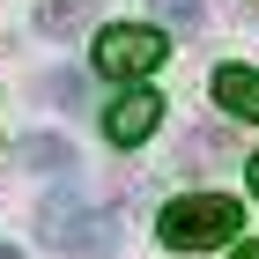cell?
Segmentation results:
<instances>
[{"mask_svg":"<svg viewBox=\"0 0 259 259\" xmlns=\"http://www.w3.org/2000/svg\"><path fill=\"white\" fill-rule=\"evenodd\" d=\"M163 126V97L156 89H134V97H119L111 111H104V134L119 141V148H134V141H148Z\"/></svg>","mask_w":259,"mask_h":259,"instance_id":"277c9868","label":"cell"},{"mask_svg":"<svg viewBox=\"0 0 259 259\" xmlns=\"http://www.w3.org/2000/svg\"><path fill=\"white\" fill-rule=\"evenodd\" d=\"M252 193H259V156H252Z\"/></svg>","mask_w":259,"mask_h":259,"instance_id":"7c38bea8","label":"cell"},{"mask_svg":"<svg viewBox=\"0 0 259 259\" xmlns=\"http://www.w3.org/2000/svg\"><path fill=\"white\" fill-rule=\"evenodd\" d=\"M215 104L259 126V74H252V67H215Z\"/></svg>","mask_w":259,"mask_h":259,"instance_id":"5b68a950","label":"cell"},{"mask_svg":"<svg viewBox=\"0 0 259 259\" xmlns=\"http://www.w3.org/2000/svg\"><path fill=\"white\" fill-rule=\"evenodd\" d=\"M0 259H22V252H15V244H0Z\"/></svg>","mask_w":259,"mask_h":259,"instance_id":"8fae6325","label":"cell"},{"mask_svg":"<svg viewBox=\"0 0 259 259\" xmlns=\"http://www.w3.org/2000/svg\"><path fill=\"white\" fill-rule=\"evenodd\" d=\"M230 259H259V244H244V237H237V252H230Z\"/></svg>","mask_w":259,"mask_h":259,"instance_id":"30bf717a","label":"cell"},{"mask_svg":"<svg viewBox=\"0 0 259 259\" xmlns=\"http://www.w3.org/2000/svg\"><path fill=\"white\" fill-rule=\"evenodd\" d=\"M163 52H170V37H163L156 22H111V30H97V67L119 74V81L163 67Z\"/></svg>","mask_w":259,"mask_h":259,"instance_id":"3957f363","label":"cell"},{"mask_svg":"<svg viewBox=\"0 0 259 259\" xmlns=\"http://www.w3.org/2000/svg\"><path fill=\"white\" fill-rule=\"evenodd\" d=\"M237 200L230 193H185L156 215V237L170 252H215V244H237Z\"/></svg>","mask_w":259,"mask_h":259,"instance_id":"6da1fadb","label":"cell"},{"mask_svg":"<svg viewBox=\"0 0 259 259\" xmlns=\"http://www.w3.org/2000/svg\"><path fill=\"white\" fill-rule=\"evenodd\" d=\"M45 97L67 104V111H81V104H89V89H81V74H45Z\"/></svg>","mask_w":259,"mask_h":259,"instance_id":"ba28073f","label":"cell"},{"mask_svg":"<svg viewBox=\"0 0 259 259\" xmlns=\"http://www.w3.org/2000/svg\"><path fill=\"white\" fill-rule=\"evenodd\" d=\"M22 163H30V170H52V178H60V170H74V148H67L60 134H30V141H22Z\"/></svg>","mask_w":259,"mask_h":259,"instance_id":"52a82bcc","label":"cell"},{"mask_svg":"<svg viewBox=\"0 0 259 259\" xmlns=\"http://www.w3.org/2000/svg\"><path fill=\"white\" fill-rule=\"evenodd\" d=\"M37 30H45V37H74V30H89V0H37Z\"/></svg>","mask_w":259,"mask_h":259,"instance_id":"8992f818","label":"cell"},{"mask_svg":"<svg viewBox=\"0 0 259 259\" xmlns=\"http://www.w3.org/2000/svg\"><path fill=\"white\" fill-rule=\"evenodd\" d=\"M156 15L170 30H200V0H156Z\"/></svg>","mask_w":259,"mask_h":259,"instance_id":"9c48e42d","label":"cell"},{"mask_svg":"<svg viewBox=\"0 0 259 259\" xmlns=\"http://www.w3.org/2000/svg\"><path fill=\"white\" fill-rule=\"evenodd\" d=\"M37 230L60 244L67 259H111V252H119V215H74L67 193H52L37 207Z\"/></svg>","mask_w":259,"mask_h":259,"instance_id":"7a4b0ae2","label":"cell"}]
</instances>
